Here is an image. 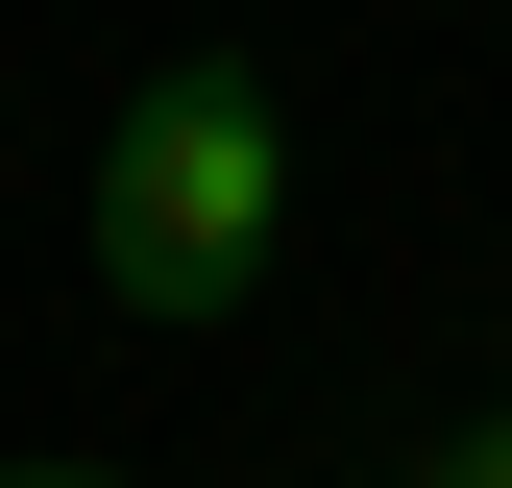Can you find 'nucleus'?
<instances>
[{"mask_svg":"<svg viewBox=\"0 0 512 488\" xmlns=\"http://www.w3.org/2000/svg\"><path fill=\"white\" fill-rule=\"evenodd\" d=\"M269 220H293L269 74L171 49V74L122 98V147H98V293H122V318H220V293H269Z\"/></svg>","mask_w":512,"mask_h":488,"instance_id":"obj_1","label":"nucleus"},{"mask_svg":"<svg viewBox=\"0 0 512 488\" xmlns=\"http://www.w3.org/2000/svg\"><path fill=\"white\" fill-rule=\"evenodd\" d=\"M415 488H512V415H464V440H415Z\"/></svg>","mask_w":512,"mask_h":488,"instance_id":"obj_2","label":"nucleus"},{"mask_svg":"<svg viewBox=\"0 0 512 488\" xmlns=\"http://www.w3.org/2000/svg\"><path fill=\"white\" fill-rule=\"evenodd\" d=\"M0 488H98V464H0Z\"/></svg>","mask_w":512,"mask_h":488,"instance_id":"obj_3","label":"nucleus"}]
</instances>
